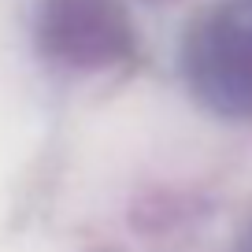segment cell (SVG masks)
I'll use <instances>...</instances> for the list:
<instances>
[{"instance_id":"1","label":"cell","mask_w":252,"mask_h":252,"mask_svg":"<svg viewBox=\"0 0 252 252\" xmlns=\"http://www.w3.org/2000/svg\"><path fill=\"white\" fill-rule=\"evenodd\" d=\"M189 89L226 119H252V0L212 8L182 48Z\"/></svg>"},{"instance_id":"2","label":"cell","mask_w":252,"mask_h":252,"mask_svg":"<svg viewBox=\"0 0 252 252\" xmlns=\"http://www.w3.org/2000/svg\"><path fill=\"white\" fill-rule=\"evenodd\" d=\"M37 37L63 67L96 71L130 56L134 26L119 0H45Z\"/></svg>"}]
</instances>
